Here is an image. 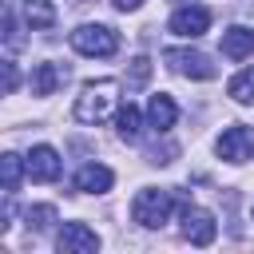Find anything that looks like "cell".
<instances>
[{
  "mask_svg": "<svg viewBox=\"0 0 254 254\" xmlns=\"http://www.w3.org/2000/svg\"><path fill=\"white\" fill-rule=\"evenodd\" d=\"M119 111V83L115 79H99V83H87L79 95H75V123H87V127H99L107 123L111 115Z\"/></svg>",
  "mask_w": 254,
  "mask_h": 254,
  "instance_id": "6da1fadb",
  "label": "cell"
},
{
  "mask_svg": "<svg viewBox=\"0 0 254 254\" xmlns=\"http://www.w3.org/2000/svg\"><path fill=\"white\" fill-rule=\"evenodd\" d=\"M179 190H159V187H143L135 198H131V218L139 222V226H147V230H155V226H163L167 218H171V210L179 206Z\"/></svg>",
  "mask_w": 254,
  "mask_h": 254,
  "instance_id": "7a4b0ae2",
  "label": "cell"
},
{
  "mask_svg": "<svg viewBox=\"0 0 254 254\" xmlns=\"http://www.w3.org/2000/svg\"><path fill=\"white\" fill-rule=\"evenodd\" d=\"M71 48H75L79 56L107 60V56L119 52V36H115V28H107V24H79V28L71 32Z\"/></svg>",
  "mask_w": 254,
  "mask_h": 254,
  "instance_id": "3957f363",
  "label": "cell"
},
{
  "mask_svg": "<svg viewBox=\"0 0 254 254\" xmlns=\"http://www.w3.org/2000/svg\"><path fill=\"white\" fill-rule=\"evenodd\" d=\"M179 210H183V238H187L190 246H210V242H214V234H218L214 214H210V210H202V206H190V202H187V194L179 198Z\"/></svg>",
  "mask_w": 254,
  "mask_h": 254,
  "instance_id": "277c9868",
  "label": "cell"
},
{
  "mask_svg": "<svg viewBox=\"0 0 254 254\" xmlns=\"http://www.w3.org/2000/svg\"><path fill=\"white\" fill-rule=\"evenodd\" d=\"M163 60H167L179 75H187V79H214V64H210V56H202V52H190V48H167Z\"/></svg>",
  "mask_w": 254,
  "mask_h": 254,
  "instance_id": "5b68a950",
  "label": "cell"
},
{
  "mask_svg": "<svg viewBox=\"0 0 254 254\" xmlns=\"http://www.w3.org/2000/svg\"><path fill=\"white\" fill-rule=\"evenodd\" d=\"M24 167H28V179H32V183H56L60 171H64L56 147H48V143H36V147L28 151V159H24Z\"/></svg>",
  "mask_w": 254,
  "mask_h": 254,
  "instance_id": "8992f818",
  "label": "cell"
},
{
  "mask_svg": "<svg viewBox=\"0 0 254 254\" xmlns=\"http://www.w3.org/2000/svg\"><path fill=\"white\" fill-rule=\"evenodd\" d=\"M218 155L226 159V163H246L250 155H254V131L250 127H242V123H234V127H226L222 135H218Z\"/></svg>",
  "mask_w": 254,
  "mask_h": 254,
  "instance_id": "52a82bcc",
  "label": "cell"
},
{
  "mask_svg": "<svg viewBox=\"0 0 254 254\" xmlns=\"http://www.w3.org/2000/svg\"><path fill=\"white\" fill-rule=\"evenodd\" d=\"M206 28H210V8L206 4H187L171 16V32L183 36V40H198Z\"/></svg>",
  "mask_w": 254,
  "mask_h": 254,
  "instance_id": "ba28073f",
  "label": "cell"
},
{
  "mask_svg": "<svg viewBox=\"0 0 254 254\" xmlns=\"http://www.w3.org/2000/svg\"><path fill=\"white\" fill-rule=\"evenodd\" d=\"M56 246L64 254H91V250H99V234L87 222H64V230L56 234Z\"/></svg>",
  "mask_w": 254,
  "mask_h": 254,
  "instance_id": "9c48e42d",
  "label": "cell"
},
{
  "mask_svg": "<svg viewBox=\"0 0 254 254\" xmlns=\"http://www.w3.org/2000/svg\"><path fill=\"white\" fill-rule=\"evenodd\" d=\"M71 183H75V190H83V194H107L111 183H115V175H111V167H103V163H83Z\"/></svg>",
  "mask_w": 254,
  "mask_h": 254,
  "instance_id": "30bf717a",
  "label": "cell"
},
{
  "mask_svg": "<svg viewBox=\"0 0 254 254\" xmlns=\"http://www.w3.org/2000/svg\"><path fill=\"white\" fill-rule=\"evenodd\" d=\"M67 79V67L64 64H52V60H44V64H36L32 67V79H28V87H32V95H52L60 83Z\"/></svg>",
  "mask_w": 254,
  "mask_h": 254,
  "instance_id": "8fae6325",
  "label": "cell"
},
{
  "mask_svg": "<svg viewBox=\"0 0 254 254\" xmlns=\"http://www.w3.org/2000/svg\"><path fill=\"white\" fill-rule=\"evenodd\" d=\"M175 119H179L175 99H171V95H163V91H159V95H151V103H147V123H151L155 131H163V135H167V131L175 127Z\"/></svg>",
  "mask_w": 254,
  "mask_h": 254,
  "instance_id": "7c38bea8",
  "label": "cell"
},
{
  "mask_svg": "<svg viewBox=\"0 0 254 254\" xmlns=\"http://www.w3.org/2000/svg\"><path fill=\"white\" fill-rule=\"evenodd\" d=\"M254 52V32L250 28H226L222 32V56L226 60H246Z\"/></svg>",
  "mask_w": 254,
  "mask_h": 254,
  "instance_id": "4fadbf2b",
  "label": "cell"
},
{
  "mask_svg": "<svg viewBox=\"0 0 254 254\" xmlns=\"http://www.w3.org/2000/svg\"><path fill=\"white\" fill-rule=\"evenodd\" d=\"M115 131H119V139H123V143H139L143 115H139V107H135V103H127V107H119V111H115Z\"/></svg>",
  "mask_w": 254,
  "mask_h": 254,
  "instance_id": "5bb4252c",
  "label": "cell"
},
{
  "mask_svg": "<svg viewBox=\"0 0 254 254\" xmlns=\"http://www.w3.org/2000/svg\"><path fill=\"white\" fill-rule=\"evenodd\" d=\"M24 175H28L24 159L12 155V151H4V155H0V190H16V187L24 183Z\"/></svg>",
  "mask_w": 254,
  "mask_h": 254,
  "instance_id": "9a60e30c",
  "label": "cell"
},
{
  "mask_svg": "<svg viewBox=\"0 0 254 254\" xmlns=\"http://www.w3.org/2000/svg\"><path fill=\"white\" fill-rule=\"evenodd\" d=\"M24 24H32V28H56V4L52 0H24Z\"/></svg>",
  "mask_w": 254,
  "mask_h": 254,
  "instance_id": "2e32d148",
  "label": "cell"
},
{
  "mask_svg": "<svg viewBox=\"0 0 254 254\" xmlns=\"http://www.w3.org/2000/svg\"><path fill=\"white\" fill-rule=\"evenodd\" d=\"M0 44H8V48H24L28 44L24 32H20V20L8 12V4H0Z\"/></svg>",
  "mask_w": 254,
  "mask_h": 254,
  "instance_id": "e0dca14e",
  "label": "cell"
},
{
  "mask_svg": "<svg viewBox=\"0 0 254 254\" xmlns=\"http://www.w3.org/2000/svg\"><path fill=\"white\" fill-rule=\"evenodd\" d=\"M226 91H230V99H234V103H246V107H250V103H254V67L238 71V75L230 79V87H226Z\"/></svg>",
  "mask_w": 254,
  "mask_h": 254,
  "instance_id": "ac0fdd59",
  "label": "cell"
},
{
  "mask_svg": "<svg viewBox=\"0 0 254 254\" xmlns=\"http://www.w3.org/2000/svg\"><path fill=\"white\" fill-rule=\"evenodd\" d=\"M24 222H28V230H48L52 222H56V206H28L24 210Z\"/></svg>",
  "mask_w": 254,
  "mask_h": 254,
  "instance_id": "d6986e66",
  "label": "cell"
},
{
  "mask_svg": "<svg viewBox=\"0 0 254 254\" xmlns=\"http://www.w3.org/2000/svg\"><path fill=\"white\" fill-rule=\"evenodd\" d=\"M147 75H151V60H147V56H135V60H131L127 87H143V83H147Z\"/></svg>",
  "mask_w": 254,
  "mask_h": 254,
  "instance_id": "ffe728a7",
  "label": "cell"
},
{
  "mask_svg": "<svg viewBox=\"0 0 254 254\" xmlns=\"http://www.w3.org/2000/svg\"><path fill=\"white\" fill-rule=\"evenodd\" d=\"M16 83H20L16 64H12V60H0V95H12V91H16Z\"/></svg>",
  "mask_w": 254,
  "mask_h": 254,
  "instance_id": "44dd1931",
  "label": "cell"
},
{
  "mask_svg": "<svg viewBox=\"0 0 254 254\" xmlns=\"http://www.w3.org/2000/svg\"><path fill=\"white\" fill-rule=\"evenodd\" d=\"M8 194H12V190H8ZM8 194L0 198V230H8V222H12V198H8Z\"/></svg>",
  "mask_w": 254,
  "mask_h": 254,
  "instance_id": "7402d4cb",
  "label": "cell"
},
{
  "mask_svg": "<svg viewBox=\"0 0 254 254\" xmlns=\"http://www.w3.org/2000/svg\"><path fill=\"white\" fill-rule=\"evenodd\" d=\"M139 4H143V0H115V8H119V12H135Z\"/></svg>",
  "mask_w": 254,
  "mask_h": 254,
  "instance_id": "603a6c76",
  "label": "cell"
},
{
  "mask_svg": "<svg viewBox=\"0 0 254 254\" xmlns=\"http://www.w3.org/2000/svg\"><path fill=\"white\" fill-rule=\"evenodd\" d=\"M250 214H254V206H250Z\"/></svg>",
  "mask_w": 254,
  "mask_h": 254,
  "instance_id": "cb8c5ba5",
  "label": "cell"
},
{
  "mask_svg": "<svg viewBox=\"0 0 254 254\" xmlns=\"http://www.w3.org/2000/svg\"><path fill=\"white\" fill-rule=\"evenodd\" d=\"M0 4H8V0H0Z\"/></svg>",
  "mask_w": 254,
  "mask_h": 254,
  "instance_id": "d4e9b609",
  "label": "cell"
}]
</instances>
